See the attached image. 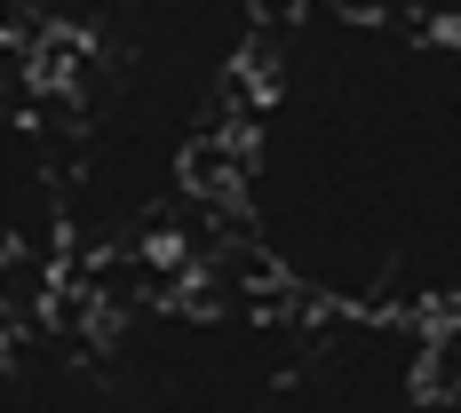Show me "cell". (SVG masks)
<instances>
[{
    "label": "cell",
    "instance_id": "obj_1",
    "mask_svg": "<svg viewBox=\"0 0 461 413\" xmlns=\"http://www.w3.org/2000/svg\"><path fill=\"white\" fill-rule=\"evenodd\" d=\"M223 230L311 319H461V40L334 0L278 16L223 151Z\"/></svg>",
    "mask_w": 461,
    "mask_h": 413
},
{
    "label": "cell",
    "instance_id": "obj_2",
    "mask_svg": "<svg viewBox=\"0 0 461 413\" xmlns=\"http://www.w3.org/2000/svg\"><path fill=\"white\" fill-rule=\"evenodd\" d=\"M294 0H64L56 48L24 80L48 95L72 255H136L191 207L199 175H223L263 48Z\"/></svg>",
    "mask_w": 461,
    "mask_h": 413
},
{
    "label": "cell",
    "instance_id": "obj_3",
    "mask_svg": "<svg viewBox=\"0 0 461 413\" xmlns=\"http://www.w3.org/2000/svg\"><path fill=\"white\" fill-rule=\"evenodd\" d=\"M112 413H271L311 342L278 294H167L88 326Z\"/></svg>",
    "mask_w": 461,
    "mask_h": 413
},
{
    "label": "cell",
    "instance_id": "obj_4",
    "mask_svg": "<svg viewBox=\"0 0 461 413\" xmlns=\"http://www.w3.org/2000/svg\"><path fill=\"white\" fill-rule=\"evenodd\" d=\"M438 390V326L311 319V342L271 413H414Z\"/></svg>",
    "mask_w": 461,
    "mask_h": 413
},
{
    "label": "cell",
    "instance_id": "obj_5",
    "mask_svg": "<svg viewBox=\"0 0 461 413\" xmlns=\"http://www.w3.org/2000/svg\"><path fill=\"white\" fill-rule=\"evenodd\" d=\"M8 413H112L88 326H16L8 334Z\"/></svg>",
    "mask_w": 461,
    "mask_h": 413
},
{
    "label": "cell",
    "instance_id": "obj_6",
    "mask_svg": "<svg viewBox=\"0 0 461 413\" xmlns=\"http://www.w3.org/2000/svg\"><path fill=\"white\" fill-rule=\"evenodd\" d=\"M334 8H358V16L406 24V32H438V40H461V0H334Z\"/></svg>",
    "mask_w": 461,
    "mask_h": 413
},
{
    "label": "cell",
    "instance_id": "obj_7",
    "mask_svg": "<svg viewBox=\"0 0 461 413\" xmlns=\"http://www.w3.org/2000/svg\"><path fill=\"white\" fill-rule=\"evenodd\" d=\"M8 8H16V40H41L48 24H56V8H64V0H8Z\"/></svg>",
    "mask_w": 461,
    "mask_h": 413
},
{
    "label": "cell",
    "instance_id": "obj_8",
    "mask_svg": "<svg viewBox=\"0 0 461 413\" xmlns=\"http://www.w3.org/2000/svg\"><path fill=\"white\" fill-rule=\"evenodd\" d=\"M414 413H461V390H446V382H438V390H429Z\"/></svg>",
    "mask_w": 461,
    "mask_h": 413
}]
</instances>
